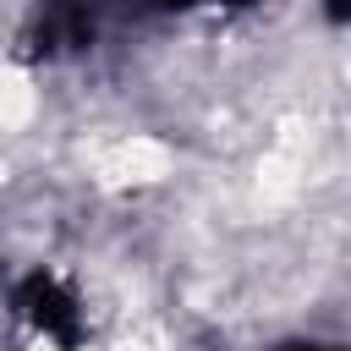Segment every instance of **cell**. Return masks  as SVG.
<instances>
[{"label":"cell","instance_id":"cell-1","mask_svg":"<svg viewBox=\"0 0 351 351\" xmlns=\"http://www.w3.org/2000/svg\"><path fill=\"white\" fill-rule=\"evenodd\" d=\"M93 176L104 186H148V181H165L170 176V148L159 137L121 132V137H110V143L93 148Z\"/></svg>","mask_w":351,"mask_h":351},{"label":"cell","instance_id":"cell-2","mask_svg":"<svg viewBox=\"0 0 351 351\" xmlns=\"http://www.w3.org/2000/svg\"><path fill=\"white\" fill-rule=\"evenodd\" d=\"M33 110H38V88H33V77H22V71L0 66V132L27 126V121H33Z\"/></svg>","mask_w":351,"mask_h":351},{"label":"cell","instance_id":"cell-3","mask_svg":"<svg viewBox=\"0 0 351 351\" xmlns=\"http://www.w3.org/2000/svg\"><path fill=\"white\" fill-rule=\"evenodd\" d=\"M33 351H60V346H33Z\"/></svg>","mask_w":351,"mask_h":351}]
</instances>
